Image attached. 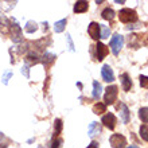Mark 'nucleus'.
I'll list each match as a JSON object with an SVG mask.
<instances>
[{
    "label": "nucleus",
    "mask_w": 148,
    "mask_h": 148,
    "mask_svg": "<svg viewBox=\"0 0 148 148\" xmlns=\"http://www.w3.org/2000/svg\"><path fill=\"white\" fill-rule=\"evenodd\" d=\"M119 19L123 23H135L137 22V14L135 10H131V8H123L120 12H119Z\"/></svg>",
    "instance_id": "1"
},
{
    "label": "nucleus",
    "mask_w": 148,
    "mask_h": 148,
    "mask_svg": "<svg viewBox=\"0 0 148 148\" xmlns=\"http://www.w3.org/2000/svg\"><path fill=\"white\" fill-rule=\"evenodd\" d=\"M117 94H119V86L110 85L105 89V94H104V104L105 105H113L114 101L117 100Z\"/></svg>",
    "instance_id": "2"
},
{
    "label": "nucleus",
    "mask_w": 148,
    "mask_h": 148,
    "mask_svg": "<svg viewBox=\"0 0 148 148\" xmlns=\"http://www.w3.org/2000/svg\"><path fill=\"white\" fill-rule=\"evenodd\" d=\"M109 46H110V49H112L113 54L119 55L120 50L123 49V46H124V36L120 35V34H114V35L112 36V39H110Z\"/></svg>",
    "instance_id": "3"
},
{
    "label": "nucleus",
    "mask_w": 148,
    "mask_h": 148,
    "mask_svg": "<svg viewBox=\"0 0 148 148\" xmlns=\"http://www.w3.org/2000/svg\"><path fill=\"white\" fill-rule=\"evenodd\" d=\"M10 32H11V39L14 40L15 43H19L23 36H22V28L15 20L12 19L11 20V27H10Z\"/></svg>",
    "instance_id": "4"
},
{
    "label": "nucleus",
    "mask_w": 148,
    "mask_h": 148,
    "mask_svg": "<svg viewBox=\"0 0 148 148\" xmlns=\"http://www.w3.org/2000/svg\"><path fill=\"white\" fill-rule=\"evenodd\" d=\"M109 143H110V145H112V148H125V145H127V139H125V136L120 135V133H114V135L110 136Z\"/></svg>",
    "instance_id": "5"
},
{
    "label": "nucleus",
    "mask_w": 148,
    "mask_h": 148,
    "mask_svg": "<svg viewBox=\"0 0 148 148\" xmlns=\"http://www.w3.org/2000/svg\"><path fill=\"white\" fill-rule=\"evenodd\" d=\"M101 123L104 125H105L108 129H110V131H113V129L116 128V124H117V119L116 116L113 114V113H106V114H104L101 119Z\"/></svg>",
    "instance_id": "6"
},
{
    "label": "nucleus",
    "mask_w": 148,
    "mask_h": 148,
    "mask_svg": "<svg viewBox=\"0 0 148 148\" xmlns=\"http://www.w3.org/2000/svg\"><path fill=\"white\" fill-rule=\"evenodd\" d=\"M88 34L90 35V38L94 39V40H98L101 38V28H100V24L97 22H92V23L88 26Z\"/></svg>",
    "instance_id": "7"
},
{
    "label": "nucleus",
    "mask_w": 148,
    "mask_h": 148,
    "mask_svg": "<svg viewBox=\"0 0 148 148\" xmlns=\"http://www.w3.org/2000/svg\"><path fill=\"white\" fill-rule=\"evenodd\" d=\"M108 53H109V49L102 42H98L97 45H96V57H97L98 61H102V59L108 55Z\"/></svg>",
    "instance_id": "8"
},
{
    "label": "nucleus",
    "mask_w": 148,
    "mask_h": 148,
    "mask_svg": "<svg viewBox=\"0 0 148 148\" xmlns=\"http://www.w3.org/2000/svg\"><path fill=\"white\" fill-rule=\"evenodd\" d=\"M101 75H102V79L106 82H112L114 81V73H113L112 67L109 65H104L101 69Z\"/></svg>",
    "instance_id": "9"
},
{
    "label": "nucleus",
    "mask_w": 148,
    "mask_h": 148,
    "mask_svg": "<svg viewBox=\"0 0 148 148\" xmlns=\"http://www.w3.org/2000/svg\"><path fill=\"white\" fill-rule=\"evenodd\" d=\"M102 131V127L100 123H96V121H93V123H90L89 125V131H88V135H89V137H92V139H94V137L97 136V135H100Z\"/></svg>",
    "instance_id": "10"
},
{
    "label": "nucleus",
    "mask_w": 148,
    "mask_h": 148,
    "mask_svg": "<svg viewBox=\"0 0 148 148\" xmlns=\"http://www.w3.org/2000/svg\"><path fill=\"white\" fill-rule=\"evenodd\" d=\"M119 110H120V117H121V120H123V123H124V124H128V123H129V117H131L128 106L125 105L124 102H121L120 106H119Z\"/></svg>",
    "instance_id": "11"
},
{
    "label": "nucleus",
    "mask_w": 148,
    "mask_h": 148,
    "mask_svg": "<svg viewBox=\"0 0 148 148\" xmlns=\"http://www.w3.org/2000/svg\"><path fill=\"white\" fill-rule=\"evenodd\" d=\"M120 79H121V86H123V90L124 92H129L131 88H132V81L129 78L128 73H123L120 75Z\"/></svg>",
    "instance_id": "12"
},
{
    "label": "nucleus",
    "mask_w": 148,
    "mask_h": 148,
    "mask_svg": "<svg viewBox=\"0 0 148 148\" xmlns=\"http://www.w3.org/2000/svg\"><path fill=\"white\" fill-rule=\"evenodd\" d=\"M89 8V3L88 1H77L74 4V12L75 14H82V12H86Z\"/></svg>",
    "instance_id": "13"
},
{
    "label": "nucleus",
    "mask_w": 148,
    "mask_h": 148,
    "mask_svg": "<svg viewBox=\"0 0 148 148\" xmlns=\"http://www.w3.org/2000/svg\"><path fill=\"white\" fill-rule=\"evenodd\" d=\"M42 58H43V59H42L43 65H45L46 67H49L51 63L55 61V58H57V57H55L54 54H51V53H45V54L42 55Z\"/></svg>",
    "instance_id": "14"
},
{
    "label": "nucleus",
    "mask_w": 148,
    "mask_h": 148,
    "mask_svg": "<svg viewBox=\"0 0 148 148\" xmlns=\"http://www.w3.org/2000/svg\"><path fill=\"white\" fill-rule=\"evenodd\" d=\"M102 93V86L101 84L98 81H94L93 82V98L94 100H98L100 98V96H101Z\"/></svg>",
    "instance_id": "15"
},
{
    "label": "nucleus",
    "mask_w": 148,
    "mask_h": 148,
    "mask_svg": "<svg viewBox=\"0 0 148 148\" xmlns=\"http://www.w3.org/2000/svg\"><path fill=\"white\" fill-rule=\"evenodd\" d=\"M101 16H102V19L110 20V22H112V20L114 19L116 14H114V11H113L112 8H105V10L101 12Z\"/></svg>",
    "instance_id": "16"
},
{
    "label": "nucleus",
    "mask_w": 148,
    "mask_h": 148,
    "mask_svg": "<svg viewBox=\"0 0 148 148\" xmlns=\"http://www.w3.org/2000/svg\"><path fill=\"white\" fill-rule=\"evenodd\" d=\"M93 112L96 113V114H102L104 112H106V105L104 104V102H96L93 105Z\"/></svg>",
    "instance_id": "17"
},
{
    "label": "nucleus",
    "mask_w": 148,
    "mask_h": 148,
    "mask_svg": "<svg viewBox=\"0 0 148 148\" xmlns=\"http://www.w3.org/2000/svg\"><path fill=\"white\" fill-rule=\"evenodd\" d=\"M62 127H63L62 120H61V119H57V120H55V124H54V136H53V139H55L59 133L62 132Z\"/></svg>",
    "instance_id": "18"
},
{
    "label": "nucleus",
    "mask_w": 148,
    "mask_h": 148,
    "mask_svg": "<svg viewBox=\"0 0 148 148\" xmlns=\"http://www.w3.org/2000/svg\"><path fill=\"white\" fill-rule=\"evenodd\" d=\"M66 23H67V20L66 19H62V20H59V22H57L54 26V31L55 32H62L63 30H65V27H66Z\"/></svg>",
    "instance_id": "19"
},
{
    "label": "nucleus",
    "mask_w": 148,
    "mask_h": 148,
    "mask_svg": "<svg viewBox=\"0 0 148 148\" xmlns=\"http://www.w3.org/2000/svg\"><path fill=\"white\" fill-rule=\"evenodd\" d=\"M26 31L28 32V34H32V32H35L36 30H38V24L34 22V20H30V22H27V24H26Z\"/></svg>",
    "instance_id": "20"
},
{
    "label": "nucleus",
    "mask_w": 148,
    "mask_h": 148,
    "mask_svg": "<svg viewBox=\"0 0 148 148\" xmlns=\"http://www.w3.org/2000/svg\"><path fill=\"white\" fill-rule=\"evenodd\" d=\"M139 117H140V120L143 123H148V108L147 106L139 109Z\"/></svg>",
    "instance_id": "21"
},
{
    "label": "nucleus",
    "mask_w": 148,
    "mask_h": 148,
    "mask_svg": "<svg viewBox=\"0 0 148 148\" xmlns=\"http://www.w3.org/2000/svg\"><path fill=\"white\" fill-rule=\"evenodd\" d=\"M140 137L143 140L148 141V125L147 124H143L140 127Z\"/></svg>",
    "instance_id": "22"
},
{
    "label": "nucleus",
    "mask_w": 148,
    "mask_h": 148,
    "mask_svg": "<svg viewBox=\"0 0 148 148\" xmlns=\"http://www.w3.org/2000/svg\"><path fill=\"white\" fill-rule=\"evenodd\" d=\"M100 28H101V38H109L110 35V28L108 26H104V24H100Z\"/></svg>",
    "instance_id": "23"
},
{
    "label": "nucleus",
    "mask_w": 148,
    "mask_h": 148,
    "mask_svg": "<svg viewBox=\"0 0 148 148\" xmlns=\"http://www.w3.org/2000/svg\"><path fill=\"white\" fill-rule=\"evenodd\" d=\"M139 81H140V86H141V88L148 89V77H147V75H140V77H139Z\"/></svg>",
    "instance_id": "24"
},
{
    "label": "nucleus",
    "mask_w": 148,
    "mask_h": 148,
    "mask_svg": "<svg viewBox=\"0 0 148 148\" xmlns=\"http://www.w3.org/2000/svg\"><path fill=\"white\" fill-rule=\"evenodd\" d=\"M63 140L62 139H53V143H51V148H61Z\"/></svg>",
    "instance_id": "25"
},
{
    "label": "nucleus",
    "mask_w": 148,
    "mask_h": 148,
    "mask_svg": "<svg viewBox=\"0 0 148 148\" xmlns=\"http://www.w3.org/2000/svg\"><path fill=\"white\" fill-rule=\"evenodd\" d=\"M66 40H67V43H69V49H70V51L75 50V49H74V43H73V40H71L70 34H66Z\"/></svg>",
    "instance_id": "26"
},
{
    "label": "nucleus",
    "mask_w": 148,
    "mask_h": 148,
    "mask_svg": "<svg viewBox=\"0 0 148 148\" xmlns=\"http://www.w3.org/2000/svg\"><path fill=\"white\" fill-rule=\"evenodd\" d=\"M22 73L24 74L26 78H30V66H28V65H24L23 69H22Z\"/></svg>",
    "instance_id": "27"
},
{
    "label": "nucleus",
    "mask_w": 148,
    "mask_h": 148,
    "mask_svg": "<svg viewBox=\"0 0 148 148\" xmlns=\"http://www.w3.org/2000/svg\"><path fill=\"white\" fill-rule=\"evenodd\" d=\"M11 77H12V73H11V71H8V73L4 74L3 78H1V79H3V84H4V85H7V84H8V79H10Z\"/></svg>",
    "instance_id": "28"
},
{
    "label": "nucleus",
    "mask_w": 148,
    "mask_h": 148,
    "mask_svg": "<svg viewBox=\"0 0 148 148\" xmlns=\"http://www.w3.org/2000/svg\"><path fill=\"white\" fill-rule=\"evenodd\" d=\"M86 148H98V143H97V141H92V143H90V144L89 145H88V147H86Z\"/></svg>",
    "instance_id": "29"
},
{
    "label": "nucleus",
    "mask_w": 148,
    "mask_h": 148,
    "mask_svg": "<svg viewBox=\"0 0 148 148\" xmlns=\"http://www.w3.org/2000/svg\"><path fill=\"white\" fill-rule=\"evenodd\" d=\"M140 26H141L140 23H137V24H135V26H128L127 28H128V30H135V28H139Z\"/></svg>",
    "instance_id": "30"
},
{
    "label": "nucleus",
    "mask_w": 148,
    "mask_h": 148,
    "mask_svg": "<svg viewBox=\"0 0 148 148\" xmlns=\"http://www.w3.org/2000/svg\"><path fill=\"white\" fill-rule=\"evenodd\" d=\"M127 148H139L137 145H129V147H127Z\"/></svg>",
    "instance_id": "31"
},
{
    "label": "nucleus",
    "mask_w": 148,
    "mask_h": 148,
    "mask_svg": "<svg viewBox=\"0 0 148 148\" xmlns=\"http://www.w3.org/2000/svg\"><path fill=\"white\" fill-rule=\"evenodd\" d=\"M38 148H46V147H43V145H39V147Z\"/></svg>",
    "instance_id": "32"
}]
</instances>
